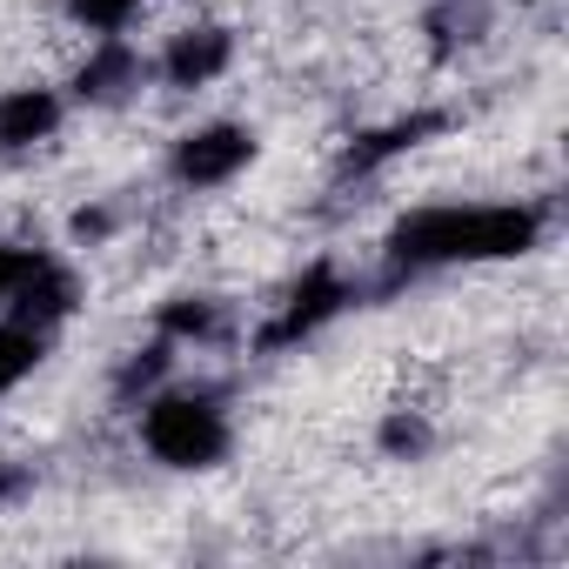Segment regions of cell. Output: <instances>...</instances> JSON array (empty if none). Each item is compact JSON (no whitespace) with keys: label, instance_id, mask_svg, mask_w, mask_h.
<instances>
[{"label":"cell","instance_id":"8","mask_svg":"<svg viewBox=\"0 0 569 569\" xmlns=\"http://www.w3.org/2000/svg\"><path fill=\"white\" fill-rule=\"evenodd\" d=\"M141 54L121 41V34H101V48L81 61V74H74V94L81 101H121L128 88H141Z\"/></svg>","mask_w":569,"mask_h":569},{"label":"cell","instance_id":"10","mask_svg":"<svg viewBox=\"0 0 569 569\" xmlns=\"http://www.w3.org/2000/svg\"><path fill=\"white\" fill-rule=\"evenodd\" d=\"M41 329H28V322H0V396H8V389H21L34 369H41Z\"/></svg>","mask_w":569,"mask_h":569},{"label":"cell","instance_id":"6","mask_svg":"<svg viewBox=\"0 0 569 569\" xmlns=\"http://www.w3.org/2000/svg\"><path fill=\"white\" fill-rule=\"evenodd\" d=\"M228 61H234L228 28H181L161 54V74H168V88H208L214 74H228Z\"/></svg>","mask_w":569,"mask_h":569},{"label":"cell","instance_id":"12","mask_svg":"<svg viewBox=\"0 0 569 569\" xmlns=\"http://www.w3.org/2000/svg\"><path fill=\"white\" fill-rule=\"evenodd\" d=\"M161 329H168V336H208V329H214V309L194 302V296H181L174 309H161Z\"/></svg>","mask_w":569,"mask_h":569},{"label":"cell","instance_id":"2","mask_svg":"<svg viewBox=\"0 0 569 569\" xmlns=\"http://www.w3.org/2000/svg\"><path fill=\"white\" fill-rule=\"evenodd\" d=\"M141 442L168 469H214L228 456V416L214 396L194 389H161L141 402Z\"/></svg>","mask_w":569,"mask_h":569},{"label":"cell","instance_id":"7","mask_svg":"<svg viewBox=\"0 0 569 569\" xmlns=\"http://www.w3.org/2000/svg\"><path fill=\"white\" fill-rule=\"evenodd\" d=\"M61 128V94L54 88H8L0 94V154H21Z\"/></svg>","mask_w":569,"mask_h":569},{"label":"cell","instance_id":"9","mask_svg":"<svg viewBox=\"0 0 569 569\" xmlns=\"http://www.w3.org/2000/svg\"><path fill=\"white\" fill-rule=\"evenodd\" d=\"M422 134H436V114H416V121H396V128H382V134L356 141V148H349V174H369V168H382L389 154H409Z\"/></svg>","mask_w":569,"mask_h":569},{"label":"cell","instance_id":"15","mask_svg":"<svg viewBox=\"0 0 569 569\" xmlns=\"http://www.w3.org/2000/svg\"><path fill=\"white\" fill-rule=\"evenodd\" d=\"M14 489H21V476H14V469H0V502H8Z\"/></svg>","mask_w":569,"mask_h":569},{"label":"cell","instance_id":"11","mask_svg":"<svg viewBox=\"0 0 569 569\" xmlns=\"http://www.w3.org/2000/svg\"><path fill=\"white\" fill-rule=\"evenodd\" d=\"M134 8H141V0H68V14H74L88 34H121Z\"/></svg>","mask_w":569,"mask_h":569},{"label":"cell","instance_id":"3","mask_svg":"<svg viewBox=\"0 0 569 569\" xmlns=\"http://www.w3.org/2000/svg\"><path fill=\"white\" fill-rule=\"evenodd\" d=\"M254 161V128H241V121H208V128H194V134H181L174 141V181L181 188H221V181H234L241 168Z\"/></svg>","mask_w":569,"mask_h":569},{"label":"cell","instance_id":"5","mask_svg":"<svg viewBox=\"0 0 569 569\" xmlns=\"http://www.w3.org/2000/svg\"><path fill=\"white\" fill-rule=\"evenodd\" d=\"M74 302H81V289H74V274H68L61 261H48V254H34V268L21 274V289H14V302H8V316L48 336L54 322H68V316H74Z\"/></svg>","mask_w":569,"mask_h":569},{"label":"cell","instance_id":"14","mask_svg":"<svg viewBox=\"0 0 569 569\" xmlns=\"http://www.w3.org/2000/svg\"><path fill=\"white\" fill-rule=\"evenodd\" d=\"M382 442H389V449H422V422H416V416H396Z\"/></svg>","mask_w":569,"mask_h":569},{"label":"cell","instance_id":"13","mask_svg":"<svg viewBox=\"0 0 569 569\" xmlns=\"http://www.w3.org/2000/svg\"><path fill=\"white\" fill-rule=\"evenodd\" d=\"M34 268V248H14V241H0V309L14 302V289H21V274Z\"/></svg>","mask_w":569,"mask_h":569},{"label":"cell","instance_id":"1","mask_svg":"<svg viewBox=\"0 0 569 569\" xmlns=\"http://www.w3.org/2000/svg\"><path fill=\"white\" fill-rule=\"evenodd\" d=\"M542 234V214L536 208H462V201H442V208H416L396 221L389 234V254L402 268H449V261H509V254H529Z\"/></svg>","mask_w":569,"mask_h":569},{"label":"cell","instance_id":"4","mask_svg":"<svg viewBox=\"0 0 569 569\" xmlns=\"http://www.w3.org/2000/svg\"><path fill=\"white\" fill-rule=\"evenodd\" d=\"M342 302H349V281L322 261V268H309L296 289H289V302H281V316H274V329L261 336L268 349H281V342H302V336H316L329 316H342Z\"/></svg>","mask_w":569,"mask_h":569}]
</instances>
